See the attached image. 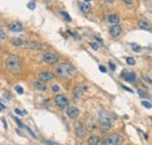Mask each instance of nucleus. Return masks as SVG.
Masks as SVG:
<instances>
[{"label": "nucleus", "instance_id": "1", "mask_svg": "<svg viewBox=\"0 0 152 145\" xmlns=\"http://www.w3.org/2000/svg\"><path fill=\"white\" fill-rule=\"evenodd\" d=\"M98 122H99V125H101V130L103 132H107L111 129L112 127V123H114V117L112 115L107 111V110H102L99 111L98 114Z\"/></svg>", "mask_w": 152, "mask_h": 145}, {"label": "nucleus", "instance_id": "2", "mask_svg": "<svg viewBox=\"0 0 152 145\" xmlns=\"http://www.w3.org/2000/svg\"><path fill=\"white\" fill-rule=\"evenodd\" d=\"M55 73L60 79H69L75 74V68L69 63H61L56 67Z\"/></svg>", "mask_w": 152, "mask_h": 145}, {"label": "nucleus", "instance_id": "3", "mask_svg": "<svg viewBox=\"0 0 152 145\" xmlns=\"http://www.w3.org/2000/svg\"><path fill=\"white\" fill-rule=\"evenodd\" d=\"M6 68L9 73H19L21 69V59L16 55H9L6 60Z\"/></svg>", "mask_w": 152, "mask_h": 145}, {"label": "nucleus", "instance_id": "4", "mask_svg": "<svg viewBox=\"0 0 152 145\" xmlns=\"http://www.w3.org/2000/svg\"><path fill=\"white\" fill-rule=\"evenodd\" d=\"M122 142V137L118 134H110L104 138L105 145H119Z\"/></svg>", "mask_w": 152, "mask_h": 145}, {"label": "nucleus", "instance_id": "5", "mask_svg": "<svg viewBox=\"0 0 152 145\" xmlns=\"http://www.w3.org/2000/svg\"><path fill=\"white\" fill-rule=\"evenodd\" d=\"M20 48H25V49H34V50H40V49H42V48H43V45H42L41 42H38V41H25Z\"/></svg>", "mask_w": 152, "mask_h": 145}, {"label": "nucleus", "instance_id": "6", "mask_svg": "<svg viewBox=\"0 0 152 145\" xmlns=\"http://www.w3.org/2000/svg\"><path fill=\"white\" fill-rule=\"evenodd\" d=\"M42 60H43V62H46L48 64H55L59 62L60 57L55 53H45L42 56Z\"/></svg>", "mask_w": 152, "mask_h": 145}, {"label": "nucleus", "instance_id": "7", "mask_svg": "<svg viewBox=\"0 0 152 145\" xmlns=\"http://www.w3.org/2000/svg\"><path fill=\"white\" fill-rule=\"evenodd\" d=\"M54 102H55V104H56L59 108H61V109L67 108L68 104H69L68 98H67L66 96H63V95H56L55 98H54Z\"/></svg>", "mask_w": 152, "mask_h": 145}, {"label": "nucleus", "instance_id": "8", "mask_svg": "<svg viewBox=\"0 0 152 145\" xmlns=\"http://www.w3.org/2000/svg\"><path fill=\"white\" fill-rule=\"evenodd\" d=\"M38 76H39V80H40V81H42V82L52 81V80H54V77H55V75H54L52 71H47V70L39 73V75H38Z\"/></svg>", "mask_w": 152, "mask_h": 145}, {"label": "nucleus", "instance_id": "9", "mask_svg": "<svg viewBox=\"0 0 152 145\" xmlns=\"http://www.w3.org/2000/svg\"><path fill=\"white\" fill-rule=\"evenodd\" d=\"M109 33H110V35H111L112 37L119 36L121 33H122V27H121V25H119V23H118V25H112V26L109 28Z\"/></svg>", "mask_w": 152, "mask_h": 145}, {"label": "nucleus", "instance_id": "10", "mask_svg": "<svg viewBox=\"0 0 152 145\" xmlns=\"http://www.w3.org/2000/svg\"><path fill=\"white\" fill-rule=\"evenodd\" d=\"M122 77H124L125 79V81H128V82H130V83H132V82H135L136 81V79H137V76H136V74L135 73H132V71H128V70H123V73H122Z\"/></svg>", "mask_w": 152, "mask_h": 145}, {"label": "nucleus", "instance_id": "11", "mask_svg": "<svg viewBox=\"0 0 152 145\" xmlns=\"http://www.w3.org/2000/svg\"><path fill=\"white\" fill-rule=\"evenodd\" d=\"M78 114H80V110H78L76 107H69V108L67 109V116H68L69 118H72V120L76 118V117L78 116Z\"/></svg>", "mask_w": 152, "mask_h": 145}, {"label": "nucleus", "instance_id": "12", "mask_svg": "<svg viewBox=\"0 0 152 145\" xmlns=\"http://www.w3.org/2000/svg\"><path fill=\"white\" fill-rule=\"evenodd\" d=\"M75 135L78 137V138H82V137H84L85 136V128H84V125L83 124H77L75 128Z\"/></svg>", "mask_w": 152, "mask_h": 145}, {"label": "nucleus", "instance_id": "13", "mask_svg": "<svg viewBox=\"0 0 152 145\" xmlns=\"http://www.w3.org/2000/svg\"><path fill=\"white\" fill-rule=\"evenodd\" d=\"M33 86H34V88H35L36 90H40V91H46V90H47V86L45 84V82H42V81H40V80L34 81Z\"/></svg>", "mask_w": 152, "mask_h": 145}, {"label": "nucleus", "instance_id": "14", "mask_svg": "<svg viewBox=\"0 0 152 145\" xmlns=\"http://www.w3.org/2000/svg\"><path fill=\"white\" fill-rule=\"evenodd\" d=\"M80 9H81L84 14H88V13L90 12V9H91V6H90V4L85 2V1H81V2H80Z\"/></svg>", "mask_w": 152, "mask_h": 145}, {"label": "nucleus", "instance_id": "15", "mask_svg": "<svg viewBox=\"0 0 152 145\" xmlns=\"http://www.w3.org/2000/svg\"><path fill=\"white\" fill-rule=\"evenodd\" d=\"M84 91H85V87H83V86H77L75 89H74V96H75V98L81 97Z\"/></svg>", "mask_w": 152, "mask_h": 145}, {"label": "nucleus", "instance_id": "16", "mask_svg": "<svg viewBox=\"0 0 152 145\" xmlns=\"http://www.w3.org/2000/svg\"><path fill=\"white\" fill-rule=\"evenodd\" d=\"M8 28L12 32H21L22 30V25H20L19 22H13V23L8 25Z\"/></svg>", "mask_w": 152, "mask_h": 145}, {"label": "nucleus", "instance_id": "17", "mask_svg": "<svg viewBox=\"0 0 152 145\" xmlns=\"http://www.w3.org/2000/svg\"><path fill=\"white\" fill-rule=\"evenodd\" d=\"M108 21L110 23H112V25H118L119 23V16H118V14H110L108 16Z\"/></svg>", "mask_w": 152, "mask_h": 145}, {"label": "nucleus", "instance_id": "18", "mask_svg": "<svg viewBox=\"0 0 152 145\" xmlns=\"http://www.w3.org/2000/svg\"><path fill=\"white\" fill-rule=\"evenodd\" d=\"M138 26H139L142 29H145V30L151 32L152 33V28H151V26L149 25V22H146V21H144V20H139V21H138Z\"/></svg>", "mask_w": 152, "mask_h": 145}, {"label": "nucleus", "instance_id": "19", "mask_svg": "<svg viewBox=\"0 0 152 145\" xmlns=\"http://www.w3.org/2000/svg\"><path fill=\"white\" fill-rule=\"evenodd\" d=\"M23 42H25V41L21 40V39H19V37H13V39H11V43H12L13 46H15V47H19V48L22 46Z\"/></svg>", "mask_w": 152, "mask_h": 145}, {"label": "nucleus", "instance_id": "20", "mask_svg": "<svg viewBox=\"0 0 152 145\" xmlns=\"http://www.w3.org/2000/svg\"><path fill=\"white\" fill-rule=\"evenodd\" d=\"M98 141H99V138L97 137V136H95V135H91L90 137H88V145H97L98 143Z\"/></svg>", "mask_w": 152, "mask_h": 145}, {"label": "nucleus", "instance_id": "21", "mask_svg": "<svg viewBox=\"0 0 152 145\" xmlns=\"http://www.w3.org/2000/svg\"><path fill=\"white\" fill-rule=\"evenodd\" d=\"M60 14H61V15H62V18H63V19H66L67 21H72V18L69 16V14H68L67 12H65V11H61V12H60Z\"/></svg>", "mask_w": 152, "mask_h": 145}, {"label": "nucleus", "instance_id": "22", "mask_svg": "<svg viewBox=\"0 0 152 145\" xmlns=\"http://www.w3.org/2000/svg\"><path fill=\"white\" fill-rule=\"evenodd\" d=\"M4 39H6V32H5V29L0 26V41L4 40Z\"/></svg>", "mask_w": 152, "mask_h": 145}, {"label": "nucleus", "instance_id": "23", "mask_svg": "<svg viewBox=\"0 0 152 145\" xmlns=\"http://www.w3.org/2000/svg\"><path fill=\"white\" fill-rule=\"evenodd\" d=\"M142 105L148 108V109H151L152 108V103H150L149 101H142Z\"/></svg>", "mask_w": 152, "mask_h": 145}, {"label": "nucleus", "instance_id": "24", "mask_svg": "<svg viewBox=\"0 0 152 145\" xmlns=\"http://www.w3.org/2000/svg\"><path fill=\"white\" fill-rule=\"evenodd\" d=\"M126 62H128V64L134 66V64L136 63V60H135L134 57H126Z\"/></svg>", "mask_w": 152, "mask_h": 145}, {"label": "nucleus", "instance_id": "25", "mask_svg": "<svg viewBox=\"0 0 152 145\" xmlns=\"http://www.w3.org/2000/svg\"><path fill=\"white\" fill-rule=\"evenodd\" d=\"M137 91H138V94H139V96H141V97H144V98H146V97H148V94H146L145 91H143V89H138Z\"/></svg>", "mask_w": 152, "mask_h": 145}, {"label": "nucleus", "instance_id": "26", "mask_svg": "<svg viewBox=\"0 0 152 145\" xmlns=\"http://www.w3.org/2000/svg\"><path fill=\"white\" fill-rule=\"evenodd\" d=\"M13 118H14V121L16 122V124H18L20 128H23V129H25V127H26V125H23V124H22V122H21V121H20L18 117H13Z\"/></svg>", "mask_w": 152, "mask_h": 145}, {"label": "nucleus", "instance_id": "27", "mask_svg": "<svg viewBox=\"0 0 152 145\" xmlns=\"http://www.w3.org/2000/svg\"><path fill=\"white\" fill-rule=\"evenodd\" d=\"M131 47H132V50L134 52H141V49H142L139 46H136L135 43H131Z\"/></svg>", "mask_w": 152, "mask_h": 145}, {"label": "nucleus", "instance_id": "28", "mask_svg": "<svg viewBox=\"0 0 152 145\" xmlns=\"http://www.w3.org/2000/svg\"><path fill=\"white\" fill-rule=\"evenodd\" d=\"M25 129H26V130L28 131V134H29V135H31V136H32L33 138H36V135H35V134H34V132H33V131H32V130H31V129H29L28 127H25Z\"/></svg>", "mask_w": 152, "mask_h": 145}, {"label": "nucleus", "instance_id": "29", "mask_svg": "<svg viewBox=\"0 0 152 145\" xmlns=\"http://www.w3.org/2000/svg\"><path fill=\"white\" fill-rule=\"evenodd\" d=\"M52 91H53V93H59V91H60V87L56 86V84H54V86L52 87Z\"/></svg>", "mask_w": 152, "mask_h": 145}, {"label": "nucleus", "instance_id": "30", "mask_svg": "<svg viewBox=\"0 0 152 145\" xmlns=\"http://www.w3.org/2000/svg\"><path fill=\"white\" fill-rule=\"evenodd\" d=\"M15 90H16V93H18V94H20V95H21V94H23V89H22L20 86H16V87H15Z\"/></svg>", "mask_w": 152, "mask_h": 145}, {"label": "nucleus", "instance_id": "31", "mask_svg": "<svg viewBox=\"0 0 152 145\" xmlns=\"http://www.w3.org/2000/svg\"><path fill=\"white\" fill-rule=\"evenodd\" d=\"M28 8H29V9H34V8H35V2H34V1L29 2V4H28Z\"/></svg>", "mask_w": 152, "mask_h": 145}, {"label": "nucleus", "instance_id": "32", "mask_svg": "<svg viewBox=\"0 0 152 145\" xmlns=\"http://www.w3.org/2000/svg\"><path fill=\"white\" fill-rule=\"evenodd\" d=\"M15 112H16L18 115H26V114H27L26 111H21V110H19V109H15Z\"/></svg>", "mask_w": 152, "mask_h": 145}, {"label": "nucleus", "instance_id": "33", "mask_svg": "<svg viewBox=\"0 0 152 145\" xmlns=\"http://www.w3.org/2000/svg\"><path fill=\"white\" fill-rule=\"evenodd\" d=\"M90 46H91V48H92V49H95V50H97V49H98V45H96L95 42H94V43H90Z\"/></svg>", "mask_w": 152, "mask_h": 145}, {"label": "nucleus", "instance_id": "34", "mask_svg": "<svg viewBox=\"0 0 152 145\" xmlns=\"http://www.w3.org/2000/svg\"><path fill=\"white\" fill-rule=\"evenodd\" d=\"M46 144L47 145H60V144H58V143H55V142H52V141H46Z\"/></svg>", "mask_w": 152, "mask_h": 145}, {"label": "nucleus", "instance_id": "35", "mask_svg": "<svg viewBox=\"0 0 152 145\" xmlns=\"http://www.w3.org/2000/svg\"><path fill=\"white\" fill-rule=\"evenodd\" d=\"M99 70H101L102 73H107V68H105L104 66H99Z\"/></svg>", "mask_w": 152, "mask_h": 145}, {"label": "nucleus", "instance_id": "36", "mask_svg": "<svg viewBox=\"0 0 152 145\" xmlns=\"http://www.w3.org/2000/svg\"><path fill=\"white\" fill-rule=\"evenodd\" d=\"M123 2H124V4H126V5H132L134 0H123Z\"/></svg>", "mask_w": 152, "mask_h": 145}, {"label": "nucleus", "instance_id": "37", "mask_svg": "<svg viewBox=\"0 0 152 145\" xmlns=\"http://www.w3.org/2000/svg\"><path fill=\"white\" fill-rule=\"evenodd\" d=\"M122 88H123V89H125V90H126V91H129V93H134V90H131L130 88H128V87H125V86H122Z\"/></svg>", "mask_w": 152, "mask_h": 145}, {"label": "nucleus", "instance_id": "38", "mask_svg": "<svg viewBox=\"0 0 152 145\" xmlns=\"http://www.w3.org/2000/svg\"><path fill=\"white\" fill-rule=\"evenodd\" d=\"M97 145H105L104 139H99V141H98V143H97Z\"/></svg>", "mask_w": 152, "mask_h": 145}, {"label": "nucleus", "instance_id": "39", "mask_svg": "<svg viewBox=\"0 0 152 145\" xmlns=\"http://www.w3.org/2000/svg\"><path fill=\"white\" fill-rule=\"evenodd\" d=\"M109 66H110V68H111L112 70H115V68H116V67H115V64H114V63H111V62H109Z\"/></svg>", "mask_w": 152, "mask_h": 145}, {"label": "nucleus", "instance_id": "40", "mask_svg": "<svg viewBox=\"0 0 152 145\" xmlns=\"http://www.w3.org/2000/svg\"><path fill=\"white\" fill-rule=\"evenodd\" d=\"M2 123H4V125H5V129H7V123H6L5 120H2Z\"/></svg>", "mask_w": 152, "mask_h": 145}]
</instances>
